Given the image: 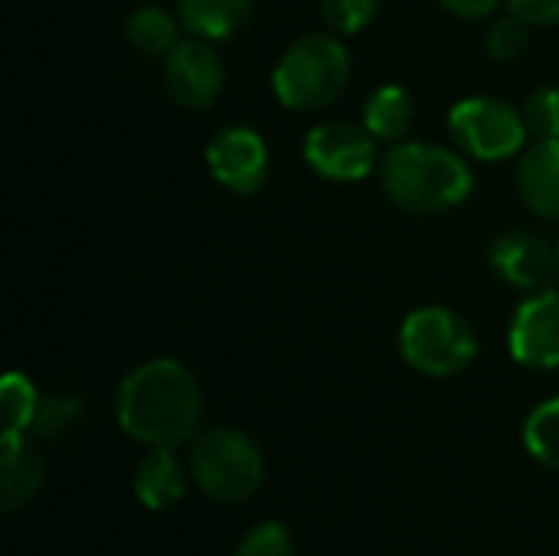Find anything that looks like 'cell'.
<instances>
[{"label":"cell","instance_id":"obj_10","mask_svg":"<svg viewBox=\"0 0 559 556\" xmlns=\"http://www.w3.org/2000/svg\"><path fill=\"white\" fill-rule=\"evenodd\" d=\"M511 357L531 370L559 367V292L540 288L524 298L508 328Z\"/></svg>","mask_w":559,"mask_h":556},{"label":"cell","instance_id":"obj_15","mask_svg":"<svg viewBox=\"0 0 559 556\" xmlns=\"http://www.w3.org/2000/svg\"><path fill=\"white\" fill-rule=\"evenodd\" d=\"M364 125L377 141L400 144L416 125V102L403 85H380L364 102Z\"/></svg>","mask_w":559,"mask_h":556},{"label":"cell","instance_id":"obj_9","mask_svg":"<svg viewBox=\"0 0 559 556\" xmlns=\"http://www.w3.org/2000/svg\"><path fill=\"white\" fill-rule=\"evenodd\" d=\"M206 167L229 193H255L269 177V144L249 125H226L206 144Z\"/></svg>","mask_w":559,"mask_h":556},{"label":"cell","instance_id":"obj_2","mask_svg":"<svg viewBox=\"0 0 559 556\" xmlns=\"http://www.w3.org/2000/svg\"><path fill=\"white\" fill-rule=\"evenodd\" d=\"M380 184L393 206L419 216L462 206L475 190L468 161L442 144L400 141L380 161Z\"/></svg>","mask_w":559,"mask_h":556},{"label":"cell","instance_id":"obj_27","mask_svg":"<svg viewBox=\"0 0 559 556\" xmlns=\"http://www.w3.org/2000/svg\"><path fill=\"white\" fill-rule=\"evenodd\" d=\"M554 252H557V272H559V242H557V246H554Z\"/></svg>","mask_w":559,"mask_h":556},{"label":"cell","instance_id":"obj_8","mask_svg":"<svg viewBox=\"0 0 559 556\" xmlns=\"http://www.w3.org/2000/svg\"><path fill=\"white\" fill-rule=\"evenodd\" d=\"M226 85V66L210 39L190 36L180 39L164 56V88L167 95L190 111L210 108Z\"/></svg>","mask_w":559,"mask_h":556},{"label":"cell","instance_id":"obj_25","mask_svg":"<svg viewBox=\"0 0 559 556\" xmlns=\"http://www.w3.org/2000/svg\"><path fill=\"white\" fill-rule=\"evenodd\" d=\"M508 13L524 20L527 26H557L559 0H504Z\"/></svg>","mask_w":559,"mask_h":556},{"label":"cell","instance_id":"obj_14","mask_svg":"<svg viewBox=\"0 0 559 556\" xmlns=\"http://www.w3.org/2000/svg\"><path fill=\"white\" fill-rule=\"evenodd\" d=\"M187 492V472L174 449H151L134 472V495L151 511L174 508Z\"/></svg>","mask_w":559,"mask_h":556},{"label":"cell","instance_id":"obj_19","mask_svg":"<svg viewBox=\"0 0 559 556\" xmlns=\"http://www.w3.org/2000/svg\"><path fill=\"white\" fill-rule=\"evenodd\" d=\"M0 406H3V433H26L39 413V397L29 377L10 370L0 383Z\"/></svg>","mask_w":559,"mask_h":556},{"label":"cell","instance_id":"obj_24","mask_svg":"<svg viewBox=\"0 0 559 556\" xmlns=\"http://www.w3.org/2000/svg\"><path fill=\"white\" fill-rule=\"evenodd\" d=\"M82 416V403L75 397H52V400H39V413L33 429L39 436H62L69 426H75Z\"/></svg>","mask_w":559,"mask_h":556},{"label":"cell","instance_id":"obj_7","mask_svg":"<svg viewBox=\"0 0 559 556\" xmlns=\"http://www.w3.org/2000/svg\"><path fill=\"white\" fill-rule=\"evenodd\" d=\"M301 154H305V164L318 177L354 184V180H364L377 167V138L367 131V125L331 118V121L314 125L305 134Z\"/></svg>","mask_w":559,"mask_h":556},{"label":"cell","instance_id":"obj_17","mask_svg":"<svg viewBox=\"0 0 559 556\" xmlns=\"http://www.w3.org/2000/svg\"><path fill=\"white\" fill-rule=\"evenodd\" d=\"M124 36L144 56H167L180 43V16L167 13L157 3H141L124 23Z\"/></svg>","mask_w":559,"mask_h":556},{"label":"cell","instance_id":"obj_23","mask_svg":"<svg viewBox=\"0 0 559 556\" xmlns=\"http://www.w3.org/2000/svg\"><path fill=\"white\" fill-rule=\"evenodd\" d=\"M236 556H292V534L278 521L259 524L242 537Z\"/></svg>","mask_w":559,"mask_h":556},{"label":"cell","instance_id":"obj_3","mask_svg":"<svg viewBox=\"0 0 559 556\" xmlns=\"http://www.w3.org/2000/svg\"><path fill=\"white\" fill-rule=\"evenodd\" d=\"M350 82V52L337 33L298 36L272 69V92L292 111L328 108Z\"/></svg>","mask_w":559,"mask_h":556},{"label":"cell","instance_id":"obj_16","mask_svg":"<svg viewBox=\"0 0 559 556\" xmlns=\"http://www.w3.org/2000/svg\"><path fill=\"white\" fill-rule=\"evenodd\" d=\"M255 0H177V16L190 36L200 39H226L233 36L252 13Z\"/></svg>","mask_w":559,"mask_h":556},{"label":"cell","instance_id":"obj_26","mask_svg":"<svg viewBox=\"0 0 559 556\" xmlns=\"http://www.w3.org/2000/svg\"><path fill=\"white\" fill-rule=\"evenodd\" d=\"M501 0H439L442 10L462 16V20H485L498 10Z\"/></svg>","mask_w":559,"mask_h":556},{"label":"cell","instance_id":"obj_13","mask_svg":"<svg viewBox=\"0 0 559 556\" xmlns=\"http://www.w3.org/2000/svg\"><path fill=\"white\" fill-rule=\"evenodd\" d=\"M518 193L544 220H559V138L534 141L518 164Z\"/></svg>","mask_w":559,"mask_h":556},{"label":"cell","instance_id":"obj_21","mask_svg":"<svg viewBox=\"0 0 559 556\" xmlns=\"http://www.w3.org/2000/svg\"><path fill=\"white\" fill-rule=\"evenodd\" d=\"M380 0H321V16L337 36H354L373 23Z\"/></svg>","mask_w":559,"mask_h":556},{"label":"cell","instance_id":"obj_1","mask_svg":"<svg viewBox=\"0 0 559 556\" xmlns=\"http://www.w3.org/2000/svg\"><path fill=\"white\" fill-rule=\"evenodd\" d=\"M115 416L124 436L151 449H177L200 429L203 393L197 377L174 357H154L134 367L115 397Z\"/></svg>","mask_w":559,"mask_h":556},{"label":"cell","instance_id":"obj_4","mask_svg":"<svg viewBox=\"0 0 559 556\" xmlns=\"http://www.w3.org/2000/svg\"><path fill=\"white\" fill-rule=\"evenodd\" d=\"M190 475L197 488L219 505L249 501L265 478L262 449L239 429H206L190 452Z\"/></svg>","mask_w":559,"mask_h":556},{"label":"cell","instance_id":"obj_18","mask_svg":"<svg viewBox=\"0 0 559 556\" xmlns=\"http://www.w3.org/2000/svg\"><path fill=\"white\" fill-rule=\"evenodd\" d=\"M524 446L527 452L547 465V469H559V397L540 403L527 423H524Z\"/></svg>","mask_w":559,"mask_h":556},{"label":"cell","instance_id":"obj_5","mask_svg":"<svg viewBox=\"0 0 559 556\" xmlns=\"http://www.w3.org/2000/svg\"><path fill=\"white\" fill-rule=\"evenodd\" d=\"M400 354L423 377H455L478 357V338L452 308L426 305L406 315L400 328Z\"/></svg>","mask_w":559,"mask_h":556},{"label":"cell","instance_id":"obj_11","mask_svg":"<svg viewBox=\"0 0 559 556\" xmlns=\"http://www.w3.org/2000/svg\"><path fill=\"white\" fill-rule=\"evenodd\" d=\"M491 265L508 285L524 292H540L550 288V275L557 272V252L537 233L511 229L495 239Z\"/></svg>","mask_w":559,"mask_h":556},{"label":"cell","instance_id":"obj_12","mask_svg":"<svg viewBox=\"0 0 559 556\" xmlns=\"http://www.w3.org/2000/svg\"><path fill=\"white\" fill-rule=\"evenodd\" d=\"M46 482V459L39 446L26 433H3L0 436V511L13 514Z\"/></svg>","mask_w":559,"mask_h":556},{"label":"cell","instance_id":"obj_6","mask_svg":"<svg viewBox=\"0 0 559 556\" xmlns=\"http://www.w3.org/2000/svg\"><path fill=\"white\" fill-rule=\"evenodd\" d=\"M449 131L475 161L518 157L531 138L524 111L498 95H468L452 105Z\"/></svg>","mask_w":559,"mask_h":556},{"label":"cell","instance_id":"obj_22","mask_svg":"<svg viewBox=\"0 0 559 556\" xmlns=\"http://www.w3.org/2000/svg\"><path fill=\"white\" fill-rule=\"evenodd\" d=\"M485 49L498 62H514L527 49V23L518 16H504V20L491 23L488 36H485Z\"/></svg>","mask_w":559,"mask_h":556},{"label":"cell","instance_id":"obj_20","mask_svg":"<svg viewBox=\"0 0 559 556\" xmlns=\"http://www.w3.org/2000/svg\"><path fill=\"white\" fill-rule=\"evenodd\" d=\"M524 121L534 141L559 138V88L554 85L534 88L524 102Z\"/></svg>","mask_w":559,"mask_h":556}]
</instances>
